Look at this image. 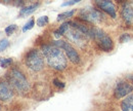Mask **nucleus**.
Segmentation results:
<instances>
[{"label": "nucleus", "mask_w": 133, "mask_h": 111, "mask_svg": "<svg viewBox=\"0 0 133 111\" xmlns=\"http://www.w3.org/2000/svg\"><path fill=\"white\" fill-rule=\"evenodd\" d=\"M96 5L99 7L100 9H102L103 11H105L107 14H109L112 17H116V9H115V5L113 4V2L111 1H100V0H97L95 1Z\"/></svg>", "instance_id": "obj_9"}, {"label": "nucleus", "mask_w": 133, "mask_h": 111, "mask_svg": "<svg viewBox=\"0 0 133 111\" xmlns=\"http://www.w3.org/2000/svg\"><path fill=\"white\" fill-rule=\"evenodd\" d=\"M96 41H97V45L99 46L100 49L104 50V51H110L112 50V48L114 46L113 40L110 36H108L104 32L97 28H93L92 29V36Z\"/></svg>", "instance_id": "obj_4"}, {"label": "nucleus", "mask_w": 133, "mask_h": 111, "mask_svg": "<svg viewBox=\"0 0 133 111\" xmlns=\"http://www.w3.org/2000/svg\"><path fill=\"white\" fill-rule=\"evenodd\" d=\"M38 6H39V3H34V4H31V5H29V6H26V7L22 8L21 11H19V16H28V15L32 14V13L35 11V9H36Z\"/></svg>", "instance_id": "obj_13"}, {"label": "nucleus", "mask_w": 133, "mask_h": 111, "mask_svg": "<svg viewBox=\"0 0 133 111\" xmlns=\"http://www.w3.org/2000/svg\"><path fill=\"white\" fill-rule=\"evenodd\" d=\"M0 109H1V106H0Z\"/></svg>", "instance_id": "obj_25"}, {"label": "nucleus", "mask_w": 133, "mask_h": 111, "mask_svg": "<svg viewBox=\"0 0 133 111\" xmlns=\"http://www.w3.org/2000/svg\"><path fill=\"white\" fill-rule=\"evenodd\" d=\"M133 91V85L129 82H119L115 89V97L117 99H121L123 97L128 96Z\"/></svg>", "instance_id": "obj_8"}, {"label": "nucleus", "mask_w": 133, "mask_h": 111, "mask_svg": "<svg viewBox=\"0 0 133 111\" xmlns=\"http://www.w3.org/2000/svg\"><path fill=\"white\" fill-rule=\"evenodd\" d=\"M123 111H133V95H129L123 100L121 104Z\"/></svg>", "instance_id": "obj_12"}, {"label": "nucleus", "mask_w": 133, "mask_h": 111, "mask_svg": "<svg viewBox=\"0 0 133 111\" xmlns=\"http://www.w3.org/2000/svg\"><path fill=\"white\" fill-rule=\"evenodd\" d=\"M129 78H130L131 80H133V76H132V75H130V76H129Z\"/></svg>", "instance_id": "obj_24"}, {"label": "nucleus", "mask_w": 133, "mask_h": 111, "mask_svg": "<svg viewBox=\"0 0 133 111\" xmlns=\"http://www.w3.org/2000/svg\"><path fill=\"white\" fill-rule=\"evenodd\" d=\"M12 64V59L10 58H4L0 60V67L2 68H7Z\"/></svg>", "instance_id": "obj_16"}, {"label": "nucleus", "mask_w": 133, "mask_h": 111, "mask_svg": "<svg viewBox=\"0 0 133 111\" xmlns=\"http://www.w3.org/2000/svg\"><path fill=\"white\" fill-rule=\"evenodd\" d=\"M122 16L128 25L133 24V8L129 4H125L122 9Z\"/></svg>", "instance_id": "obj_11"}, {"label": "nucleus", "mask_w": 133, "mask_h": 111, "mask_svg": "<svg viewBox=\"0 0 133 111\" xmlns=\"http://www.w3.org/2000/svg\"><path fill=\"white\" fill-rule=\"evenodd\" d=\"M79 0H72V1H66V2H64L62 4V6H68V5H72V4H75V3H78Z\"/></svg>", "instance_id": "obj_23"}, {"label": "nucleus", "mask_w": 133, "mask_h": 111, "mask_svg": "<svg viewBox=\"0 0 133 111\" xmlns=\"http://www.w3.org/2000/svg\"><path fill=\"white\" fill-rule=\"evenodd\" d=\"M7 79L9 82V85L16 89L18 93L25 94L30 90L29 81L27 80L26 76L17 69H11L7 73Z\"/></svg>", "instance_id": "obj_2"}, {"label": "nucleus", "mask_w": 133, "mask_h": 111, "mask_svg": "<svg viewBox=\"0 0 133 111\" xmlns=\"http://www.w3.org/2000/svg\"><path fill=\"white\" fill-rule=\"evenodd\" d=\"M42 54L51 68L62 71L66 67V59L61 48L54 46L53 44H45L42 45Z\"/></svg>", "instance_id": "obj_1"}, {"label": "nucleus", "mask_w": 133, "mask_h": 111, "mask_svg": "<svg viewBox=\"0 0 133 111\" xmlns=\"http://www.w3.org/2000/svg\"><path fill=\"white\" fill-rule=\"evenodd\" d=\"M26 65L33 71H40L44 67V59L38 49H31L25 58Z\"/></svg>", "instance_id": "obj_3"}, {"label": "nucleus", "mask_w": 133, "mask_h": 111, "mask_svg": "<svg viewBox=\"0 0 133 111\" xmlns=\"http://www.w3.org/2000/svg\"><path fill=\"white\" fill-rule=\"evenodd\" d=\"M53 84H54L55 86L59 87V89L65 87V83H64V82H62V81H59L58 79H53Z\"/></svg>", "instance_id": "obj_22"}, {"label": "nucleus", "mask_w": 133, "mask_h": 111, "mask_svg": "<svg viewBox=\"0 0 133 111\" xmlns=\"http://www.w3.org/2000/svg\"><path fill=\"white\" fill-rule=\"evenodd\" d=\"M47 23H48V16H40V17L37 20V25H38L39 27H43V26H45Z\"/></svg>", "instance_id": "obj_17"}, {"label": "nucleus", "mask_w": 133, "mask_h": 111, "mask_svg": "<svg viewBox=\"0 0 133 111\" xmlns=\"http://www.w3.org/2000/svg\"><path fill=\"white\" fill-rule=\"evenodd\" d=\"M69 28H70V22H66V23H64V24L61 25V27L54 32V34L57 35V36L64 35V34H66V32L69 30Z\"/></svg>", "instance_id": "obj_14"}, {"label": "nucleus", "mask_w": 133, "mask_h": 111, "mask_svg": "<svg viewBox=\"0 0 133 111\" xmlns=\"http://www.w3.org/2000/svg\"><path fill=\"white\" fill-rule=\"evenodd\" d=\"M74 14H75V10L74 9L73 10H70V11H65L63 14H59L57 16V21H62V20H66L68 17H71V16H73Z\"/></svg>", "instance_id": "obj_15"}, {"label": "nucleus", "mask_w": 133, "mask_h": 111, "mask_svg": "<svg viewBox=\"0 0 133 111\" xmlns=\"http://www.w3.org/2000/svg\"><path fill=\"white\" fill-rule=\"evenodd\" d=\"M14 96L10 85L6 82H0V100L9 101Z\"/></svg>", "instance_id": "obj_10"}, {"label": "nucleus", "mask_w": 133, "mask_h": 111, "mask_svg": "<svg viewBox=\"0 0 133 111\" xmlns=\"http://www.w3.org/2000/svg\"><path fill=\"white\" fill-rule=\"evenodd\" d=\"M130 35L129 34H127V33H124V34H122V36L119 38V40L121 41V42H128L129 40H130Z\"/></svg>", "instance_id": "obj_21"}, {"label": "nucleus", "mask_w": 133, "mask_h": 111, "mask_svg": "<svg viewBox=\"0 0 133 111\" xmlns=\"http://www.w3.org/2000/svg\"><path fill=\"white\" fill-rule=\"evenodd\" d=\"M65 35H66V38H68L71 42H74V43H76V44L79 45V46H83L84 44L86 43L85 41H86L87 36H86L84 33H82L81 31H79L78 29L74 28V27L69 28V30L66 32Z\"/></svg>", "instance_id": "obj_6"}, {"label": "nucleus", "mask_w": 133, "mask_h": 111, "mask_svg": "<svg viewBox=\"0 0 133 111\" xmlns=\"http://www.w3.org/2000/svg\"><path fill=\"white\" fill-rule=\"evenodd\" d=\"M8 45H9V41H8L7 39H2V40H0V51H2V50H4L5 48H7Z\"/></svg>", "instance_id": "obj_19"}, {"label": "nucleus", "mask_w": 133, "mask_h": 111, "mask_svg": "<svg viewBox=\"0 0 133 111\" xmlns=\"http://www.w3.org/2000/svg\"><path fill=\"white\" fill-rule=\"evenodd\" d=\"M80 17L89 23H97L101 20V14L92 7L83 8L80 11Z\"/></svg>", "instance_id": "obj_7"}, {"label": "nucleus", "mask_w": 133, "mask_h": 111, "mask_svg": "<svg viewBox=\"0 0 133 111\" xmlns=\"http://www.w3.org/2000/svg\"><path fill=\"white\" fill-rule=\"evenodd\" d=\"M53 45L58 48H62L66 51V55L68 58L70 59V61L74 64H78L80 62V57L77 52V50L73 48L69 42H66L65 40H55L53 41Z\"/></svg>", "instance_id": "obj_5"}, {"label": "nucleus", "mask_w": 133, "mask_h": 111, "mask_svg": "<svg viewBox=\"0 0 133 111\" xmlns=\"http://www.w3.org/2000/svg\"><path fill=\"white\" fill-rule=\"evenodd\" d=\"M16 29H17V25H10V26H7V27L5 28V33H6L7 35H10V34H12L14 32L16 31Z\"/></svg>", "instance_id": "obj_20"}, {"label": "nucleus", "mask_w": 133, "mask_h": 111, "mask_svg": "<svg viewBox=\"0 0 133 111\" xmlns=\"http://www.w3.org/2000/svg\"><path fill=\"white\" fill-rule=\"evenodd\" d=\"M34 24H35V21H34V19H31L25 26H24V28H23V31L26 32L28 31V30H30V29H32L34 26Z\"/></svg>", "instance_id": "obj_18"}]
</instances>
